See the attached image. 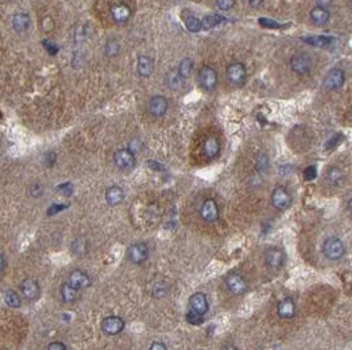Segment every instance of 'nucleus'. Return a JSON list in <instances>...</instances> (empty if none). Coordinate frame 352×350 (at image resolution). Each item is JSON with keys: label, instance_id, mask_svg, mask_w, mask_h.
<instances>
[{"label": "nucleus", "instance_id": "nucleus-1", "mask_svg": "<svg viewBox=\"0 0 352 350\" xmlns=\"http://www.w3.org/2000/svg\"><path fill=\"white\" fill-rule=\"evenodd\" d=\"M322 250L326 258H329L331 261H336L344 256V243L339 238L330 237L323 243Z\"/></svg>", "mask_w": 352, "mask_h": 350}, {"label": "nucleus", "instance_id": "nucleus-2", "mask_svg": "<svg viewBox=\"0 0 352 350\" xmlns=\"http://www.w3.org/2000/svg\"><path fill=\"white\" fill-rule=\"evenodd\" d=\"M148 256H149V249L143 243H133L127 249L128 259L135 265H141L143 262H145L148 259Z\"/></svg>", "mask_w": 352, "mask_h": 350}, {"label": "nucleus", "instance_id": "nucleus-3", "mask_svg": "<svg viewBox=\"0 0 352 350\" xmlns=\"http://www.w3.org/2000/svg\"><path fill=\"white\" fill-rule=\"evenodd\" d=\"M198 82H199L202 89L207 90V91H212L216 87V82H218L216 71L210 66H205L198 73Z\"/></svg>", "mask_w": 352, "mask_h": 350}, {"label": "nucleus", "instance_id": "nucleus-4", "mask_svg": "<svg viewBox=\"0 0 352 350\" xmlns=\"http://www.w3.org/2000/svg\"><path fill=\"white\" fill-rule=\"evenodd\" d=\"M265 265L272 270H280L285 262V254L278 247H269L265 252Z\"/></svg>", "mask_w": 352, "mask_h": 350}, {"label": "nucleus", "instance_id": "nucleus-5", "mask_svg": "<svg viewBox=\"0 0 352 350\" xmlns=\"http://www.w3.org/2000/svg\"><path fill=\"white\" fill-rule=\"evenodd\" d=\"M113 161H115V165L117 167L122 168V170H131V168L135 167V164H136L135 154L128 149H120L115 152Z\"/></svg>", "mask_w": 352, "mask_h": 350}, {"label": "nucleus", "instance_id": "nucleus-6", "mask_svg": "<svg viewBox=\"0 0 352 350\" xmlns=\"http://www.w3.org/2000/svg\"><path fill=\"white\" fill-rule=\"evenodd\" d=\"M124 321L122 318H117V316H108V318L103 319V321L100 324V328L103 331L104 335L107 336H116L120 332L124 329Z\"/></svg>", "mask_w": 352, "mask_h": 350}, {"label": "nucleus", "instance_id": "nucleus-7", "mask_svg": "<svg viewBox=\"0 0 352 350\" xmlns=\"http://www.w3.org/2000/svg\"><path fill=\"white\" fill-rule=\"evenodd\" d=\"M290 66L297 74H307L311 67V58L306 53H296L290 58Z\"/></svg>", "mask_w": 352, "mask_h": 350}, {"label": "nucleus", "instance_id": "nucleus-8", "mask_svg": "<svg viewBox=\"0 0 352 350\" xmlns=\"http://www.w3.org/2000/svg\"><path fill=\"white\" fill-rule=\"evenodd\" d=\"M227 76L232 84L235 86H241V84L245 82V78H247V71H245V67L243 63H239V62H234L231 63L228 67H227Z\"/></svg>", "mask_w": 352, "mask_h": 350}, {"label": "nucleus", "instance_id": "nucleus-9", "mask_svg": "<svg viewBox=\"0 0 352 350\" xmlns=\"http://www.w3.org/2000/svg\"><path fill=\"white\" fill-rule=\"evenodd\" d=\"M271 200H272V204L274 208L284 211L290 206L291 196L290 194L287 191L285 187H277V188H274V191L272 192Z\"/></svg>", "mask_w": 352, "mask_h": 350}, {"label": "nucleus", "instance_id": "nucleus-10", "mask_svg": "<svg viewBox=\"0 0 352 350\" xmlns=\"http://www.w3.org/2000/svg\"><path fill=\"white\" fill-rule=\"evenodd\" d=\"M225 286H227V289H228L231 294L234 295H243L248 289L244 278L239 275V274H230V275L227 276Z\"/></svg>", "mask_w": 352, "mask_h": 350}, {"label": "nucleus", "instance_id": "nucleus-11", "mask_svg": "<svg viewBox=\"0 0 352 350\" xmlns=\"http://www.w3.org/2000/svg\"><path fill=\"white\" fill-rule=\"evenodd\" d=\"M343 83H344V73L340 69H333V70H330L323 79L324 89L329 90V91L340 89Z\"/></svg>", "mask_w": 352, "mask_h": 350}, {"label": "nucleus", "instance_id": "nucleus-12", "mask_svg": "<svg viewBox=\"0 0 352 350\" xmlns=\"http://www.w3.org/2000/svg\"><path fill=\"white\" fill-rule=\"evenodd\" d=\"M189 309L203 316L208 311V302H207L206 295L202 292H197L192 295L189 300Z\"/></svg>", "mask_w": 352, "mask_h": 350}, {"label": "nucleus", "instance_id": "nucleus-13", "mask_svg": "<svg viewBox=\"0 0 352 350\" xmlns=\"http://www.w3.org/2000/svg\"><path fill=\"white\" fill-rule=\"evenodd\" d=\"M20 289H21V294H23L24 298L28 299V300H37L40 298V286L32 278L24 279L20 285Z\"/></svg>", "mask_w": 352, "mask_h": 350}, {"label": "nucleus", "instance_id": "nucleus-14", "mask_svg": "<svg viewBox=\"0 0 352 350\" xmlns=\"http://www.w3.org/2000/svg\"><path fill=\"white\" fill-rule=\"evenodd\" d=\"M201 217L207 223H214L216 220L219 219V210L216 206L215 200L212 199H207L201 207Z\"/></svg>", "mask_w": 352, "mask_h": 350}, {"label": "nucleus", "instance_id": "nucleus-15", "mask_svg": "<svg viewBox=\"0 0 352 350\" xmlns=\"http://www.w3.org/2000/svg\"><path fill=\"white\" fill-rule=\"evenodd\" d=\"M148 109H149L150 115H153L155 117H161L164 116L166 109H168V100L164 96L160 95H156L149 100L148 104Z\"/></svg>", "mask_w": 352, "mask_h": 350}, {"label": "nucleus", "instance_id": "nucleus-16", "mask_svg": "<svg viewBox=\"0 0 352 350\" xmlns=\"http://www.w3.org/2000/svg\"><path fill=\"white\" fill-rule=\"evenodd\" d=\"M67 283L77 289H86L90 286V276L86 274L85 271L74 270L73 273H70Z\"/></svg>", "mask_w": 352, "mask_h": 350}, {"label": "nucleus", "instance_id": "nucleus-17", "mask_svg": "<svg viewBox=\"0 0 352 350\" xmlns=\"http://www.w3.org/2000/svg\"><path fill=\"white\" fill-rule=\"evenodd\" d=\"M277 313L280 318L287 319V320L294 318V315H296V304L293 302V299H284L281 303L278 304Z\"/></svg>", "mask_w": 352, "mask_h": 350}, {"label": "nucleus", "instance_id": "nucleus-18", "mask_svg": "<svg viewBox=\"0 0 352 350\" xmlns=\"http://www.w3.org/2000/svg\"><path fill=\"white\" fill-rule=\"evenodd\" d=\"M112 19L117 23H126L131 17V10L126 4H116L111 8Z\"/></svg>", "mask_w": 352, "mask_h": 350}, {"label": "nucleus", "instance_id": "nucleus-19", "mask_svg": "<svg viewBox=\"0 0 352 350\" xmlns=\"http://www.w3.org/2000/svg\"><path fill=\"white\" fill-rule=\"evenodd\" d=\"M31 25V17L29 15L23 14H15L14 17H12V27L16 32H25L27 29L29 28Z\"/></svg>", "mask_w": 352, "mask_h": 350}, {"label": "nucleus", "instance_id": "nucleus-20", "mask_svg": "<svg viewBox=\"0 0 352 350\" xmlns=\"http://www.w3.org/2000/svg\"><path fill=\"white\" fill-rule=\"evenodd\" d=\"M124 199V191H123L120 187L112 186L108 188L106 191V200L110 206H117L120 204Z\"/></svg>", "mask_w": 352, "mask_h": 350}, {"label": "nucleus", "instance_id": "nucleus-21", "mask_svg": "<svg viewBox=\"0 0 352 350\" xmlns=\"http://www.w3.org/2000/svg\"><path fill=\"white\" fill-rule=\"evenodd\" d=\"M310 19L311 21L318 25V27H322L324 24L327 23L330 19V14L329 11L326 8H320V7H315L314 10H311L310 12Z\"/></svg>", "mask_w": 352, "mask_h": 350}, {"label": "nucleus", "instance_id": "nucleus-22", "mask_svg": "<svg viewBox=\"0 0 352 350\" xmlns=\"http://www.w3.org/2000/svg\"><path fill=\"white\" fill-rule=\"evenodd\" d=\"M219 149H221V146H219V142L215 137H208L203 144V154L206 155L207 158L216 157L219 153Z\"/></svg>", "mask_w": 352, "mask_h": 350}, {"label": "nucleus", "instance_id": "nucleus-23", "mask_svg": "<svg viewBox=\"0 0 352 350\" xmlns=\"http://www.w3.org/2000/svg\"><path fill=\"white\" fill-rule=\"evenodd\" d=\"M152 71H153V61L145 56L140 57L137 62V73L141 76H149Z\"/></svg>", "mask_w": 352, "mask_h": 350}, {"label": "nucleus", "instance_id": "nucleus-24", "mask_svg": "<svg viewBox=\"0 0 352 350\" xmlns=\"http://www.w3.org/2000/svg\"><path fill=\"white\" fill-rule=\"evenodd\" d=\"M304 41L311 46L327 47L331 45L333 38L327 37V36H310V37H304Z\"/></svg>", "mask_w": 352, "mask_h": 350}, {"label": "nucleus", "instance_id": "nucleus-25", "mask_svg": "<svg viewBox=\"0 0 352 350\" xmlns=\"http://www.w3.org/2000/svg\"><path fill=\"white\" fill-rule=\"evenodd\" d=\"M326 181L329 182V184L331 186H338L343 181V173L342 170L336 166H333L327 170V174H326Z\"/></svg>", "mask_w": 352, "mask_h": 350}, {"label": "nucleus", "instance_id": "nucleus-26", "mask_svg": "<svg viewBox=\"0 0 352 350\" xmlns=\"http://www.w3.org/2000/svg\"><path fill=\"white\" fill-rule=\"evenodd\" d=\"M78 291H80V289L71 287L69 283H65L61 289L62 300H64L65 303H73L75 299L78 298Z\"/></svg>", "mask_w": 352, "mask_h": 350}, {"label": "nucleus", "instance_id": "nucleus-27", "mask_svg": "<svg viewBox=\"0 0 352 350\" xmlns=\"http://www.w3.org/2000/svg\"><path fill=\"white\" fill-rule=\"evenodd\" d=\"M223 21H224V17H222L221 15H207L201 23H202V28L208 30V29L215 28L216 25H219Z\"/></svg>", "mask_w": 352, "mask_h": 350}, {"label": "nucleus", "instance_id": "nucleus-28", "mask_svg": "<svg viewBox=\"0 0 352 350\" xmlns=\"http://www.w3.org/2000/svg\"><path fill=\"white\" fill-rule=\"evenodd\" d=\"M166 83L172 90H179L182 87L183 79L181 78V75L177 71H170L166 75Z\"/></svg>", "mask_w": 352, "mask_h": 350}, {"label": "nucleus", "instance_id": "nucleus-29", "mask_svg": "<svg viewBox=\"0 0 352 350\" xmlns=\"http://www.w3.org/2000/svg\"><path fill=\"white\" fill-rule=\"evenodd\" d=\"M4 300L8 307L11 308H19L21 305V300H20V296L15 291L12 289H8L4 292Z\"/></svg>", "mask_w": 352, "mask_h": 350}, {"label": "nucleus", "instance_id": "nucleus-30", "mask_svg": "<svg viewBox=\"0 0 352 350\" xmlns=\"http://www.w3.org/2000/svg\"><path fill=\"white\" fill-rule=\"evenodd\" d=\"M192 60H190V58H183L178 66V74L181 75V78H182V79L189 78L190 74H192Z\"/></svg>", "mask_w": 352, "mask_h": 350}, {"label": "nucleus", "instance_id": "nucleus-31", "mask_svg": "<svg viewBox=\"0 0 352 350\" xmlns=\"http://www.w3.org/2000/svg\"><path fill=\"white\" fill-rule=\"evenodd\" d=\"M168 291H169V289H168V285H166L165 282H156L155 285H153V287H152V294H153V296L157 299H161L164 298V296H166V295H168Z\"/></svg>", "mask_w": 352, "mask_h": 350}, {"label": "nucleus", "instance_id": "nucleus-32", "mask_svg": "<svg viewBox=\"0 0 352 350\" xmlns=\"http://www.w3.org/2000/svg\"><path fill=\"white\" fill-rule=\"evenodd\" d=\"M185 25L190 32H199L202 29V23L201 20L195 17V16H189L185 19Z\"/></svg>", "mask_w": 352, "mask_h": 350}, {"label": "nucleus", "instance_id": "nucleus-33", "mask_svg": "<svg viewBox=\"0 0 352 350\" xmlns=\"http://www.w3.org/2000/svg\"><path fill=\"white\" fill-rule=\"evenodd\" d=\"M119 49H120V46H119V44L115 40H111V41H108L106 44V54L107 56H116L117 53H119Z\"/></svg>", "mask_w": 352, "mask_h": 350}, {"label": "nucleus", "instance_id": "nucleus-34", "mask_svg": "<svg viewBox=\"0 0 352 350\" xmlns=\"http://www.w3.org/2000/svg\"><path fill=\"white\" fill-rule=\"evenodd\" d=\"M269 167V161H268V157L265 154H260L256 159V168L258 171L264 173L267 168Z\"/></svg>", "mask_w": 352, "mask_h": 350}, {"label": "nucleus", "instance_id": "nucleus-35", "mask_svg": "<svg viewBox=\"0 0 352 350\" xmlns=\"http://www.w3.org/2000/svg\"><path fill=\"white\" fill-rule=\"evenodd\" d=\"M258 21H260V25L264 27V28L278 29V28H285V27H288V25H281V24L276 23V21H273V20L264 19V17H261V19L258 20Z\"/></svg>", "mask_w": 352, "mask_h": 350}, {"label": "nucleus", "instance_id": "nucleus-36", "mask_svg": "<svg viewBox=\"0 0 352 350\" xmlns=\"http://www.w3.org/2000/svg\"><path fill=\"white\" fill-rule=\"evenodd\" d=\"M186 320H188V322L192 324V325H198V324H201L203 321V316L189 309V312L186 313Z\"/></svg>", "mask_w": 352, "mask_h": 350}, {"label": "nucleus", "instance_id": "nucleus-37", "mask_svg": "<svg viewBox=\"0 0 352 350\" xmlns=\"http://www.w3.org/2000/svg\"><path fill=\"white\" fill-rule=\"evenodd\" d=\"M43 46L47 49V52L50 56H56L57 53H58V46H57L56 44H53L52 41H49V40H43Z\"/></svg>", "mask_w": 352, "mask_h": 350}, {"label": "nucleus", "instance_id": "nucleus-38", "mask_svg": "<svg viewBox=\"0 0 352 350\" xmlns=\"http://www.w3.org/2000/svg\"><path fill=\"white\" fill-rule=\"evenodd\" d=\"M57 188H58V191L61 192L62 195L65 196H70L71 194H73V191H74V187H73V184L69 182L64 183V184H60Z\"/></svg>", "mask_w": 352, "mask_h": 350}, {"label": "nucleus", "instance_id": "nucleus-39", "mask_svg": "<svg viewBox=\"0 0 352 350\" xmlns=\"http://www.w3.org/2000/svg\"><path fill=\"white\" fill-rule=\"evenodd\" d=\"M73 250H74L77 254H83L86 252V243L85 241L80 238V240H77L74 243H73Z\"/></svg>", "mask_w": 352, "mask_h": 350}, {"label": "nucleus", "instance_id": "nucleus-40", "mask_svg": "<svg viewBox=\"0 0 352 350\" xmlns=\"http://www.w3.org/2000/svg\"><path fill=\"white\" fill-rule=\"evenodd\" d=\"M304 178H305L306 181H313L317 178V168L315 166H309V167L305 168V171H304Z\"/></svg>", "mask_w": 352, "mask_h": 350}, {"label": "nucleus", "instance_id": "nucleus-41", "mask_svg": "<svg viewBox=\"0 0 352 350\" xmlns=\"http://www.w3.org/2000/svg\"><path fill=\"white\" fill-rule=\"evenodd\" d=\"M216 4L218 7L223 11L231 10L235 5V0H216Z\"/></svg>", "mask_w": 352, "mask_h": 350}, {"label": "nucleus", "instance_id": "nucleus-42", "mask_svg": "<svg viewBox=\"0 0 352 350\" xmlns=\"http://www.w3.org/2000/svg\"><path fill=\"white\" fill-rule=\"evenodd\" d=\"M67 208V204H53V206L49 207V210H48V215L52 216V215H56L58 212H61L62 210H65Z\"/></svg>", "mask_w": 352, "mask_h": 350}, {"label": "nucleus", "instance_id": "nucleus-43", "mask_svg": "<svg viewBox=\"0 0 352 350\" xmlns=\"http://www.w3.org/2000/svg\"><path fill=\"white\" fill-rule=\"evenodd\" d=\"M43 191L44 188L40 183H33L32 187H31V194H32V196H34V198H37V196L41 195Z\"/></svg>", "mask_w": 352, "mask_h": 350}, {"label": "nucleus", "instance_id": "nucleus-44", "mask_svg": "<svg viewBox=\"0 0 352 350\" xmlns=\"http://www.w3.org/2000/svg\"><path fill=\"white\" fill-rule=\"evenodd\" d=\"M48 350H67L62 342H52L48 346Z\"/></svg>", "mask_w": 352, "mask_h": 350}, {"label": "nucleus", "instance_id": "nucleus-45", "mask_svg": "<svg viewBox=\"0 0 352 350\" xmlns=\"http://www.w3.org/2000/svg\"><path fill=\"white\" fill-rule=\"evenodd\" d=\"M317 1V7H320V8H326L327 10V7H330L331 5V1L333 0H315Z\"/></svg>", "mask_w": 352, "mask_h": 350}, {"label": "nucleus", "instance_id": "nucleus-46", "mask_svg": "<svg viewBox=\"0 0 352 350\" xmlns=\"http://www.w3.org/2000/svg\"><path fill=\"white\" fill-rule=\"evenodd\" d=\"M149 350H166V346L162 342H153L149 346Z\"/></svg>", "mask_w": 352, "mask_h": 350}, {"label": "nucleus", "instance_id": "nucleus-47", "mask_svg": "<svg viewBox=\"0 0 352 350\" xmlns=\"http://www.w3.org/2000/svg\"><path fill=\"white\" fill-rule=\"evenodd\" d=\"M247 1H248V4L251 5V7H254V8H257V7H260V5L263 4L264 0H247Z\"/></svg>", "mask_w": 352, "mask_h": 350}, {"label": "nucleus", "instance_id": "nucleus-48", "mask_svg": "<svg viewBox=\"0 0 352 350\" xmlns=\"http://www.w3.org/2000/svg\"><path fill=\"white\" fill-rule=\"evenodd\" d=\"M5 269V258H4V254L0 252V274L4 271Z\"/></svg>", "mask_w": 352, "mask_h": 350}, {"label": "nucleus", "instance_id": "nucleus-49", "mask_svg": "<svg viewBox=\"0 0 352 350\" xmlns=\"http://www.w3.org/2000/svg\"><path fill=\"white\" fill-rule=\"evenodd\" d=\"M148 165H149L152 168H156V170H161V168H162V166L157 164V162H155V161H149V162H148Z\"/></svg>", "mask_w": 352, "mask_h": 350}, {"label": "nucleus", "instance_id": "nucleus-50", "mask_svg": "<svg viewBox=\"0 0 352 350\" xmlns=\"http://www.w3.org/2000/svg\"><path fill=\"white\" fill-rule=\"evenodd\" d=\"M222 350H238V349H236L234 345H227V346H224V348H223Z\"/></svg>", "mask_w": 352, "mask_h": 350}, {"label": "nucleus", "instance_id": "nucleus-51", "mask_svg": "<svg viewBox=\"0 0 352 350\" xmlns=\"http://www.w3.org/2000/svg\"><path fill=\"white\" fill-rule=\"evenodd\" d=\"M0 117H1V113H0Z\"/></svg>", "mask_w": 352, "mask_h": 350}]
</instances>
